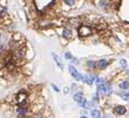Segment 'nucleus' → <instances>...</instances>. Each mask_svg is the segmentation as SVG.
I'll return each mask as SVG.
<instances>
[{
  "label": "nucleus",
  "mask_w": 129,
  "mask_h": 118,
  "mask_svg": "<svg viewBox=\"0 0 129 118\" xmlns=\"http://www.w3.org/2000/svg\"><path fill=\"white\" fill-rule=\"evenodd\" d=\"M14 101L17 105H21L23 103H27L28 102V92L26 90H20L17 92L14 97Z\"/></svg>",
  "instance_id": "nucleus-1"
},
{
  "label": "nucleus",
  "mask_w": 129,
  "mask_h": 118,
  "mask_svg": "<svg viewBox=\"0 0 129 118\" xmlns=\"http://www.w3.org/2000/svg\"><path fill=\"white\" fill-rule=\"evenodd\" d=\"M15 112L19 117H25L28 112H29V107H28V102L23 103L21 105H17L15 107Z\"/></svg>",
  "instance_id": "nucleus-2"
},
{
  "label": "nucleus",
  "mask_w": 129,
  "mask_h": 118,
  "mask_svg": "<svg viewBox=\"0 0 129 118\" xmlns=\"http://www.w3.org/2000/svg\"><path fill=\"white\" fill-rule=\"evenodd\" d=\"M78 33H79V35L80 36H88V35H91L92 34V28L90 26H85V25H83L78 28Z\"/></svg>",
  "instance_id": "nucleus-3"
},
{
  "label": "nucleus",
  "mask_w": 129,
  "mask_h": 118,
  "mask_svg": "<svg viewBox=\"0 0 129 118\" xmlns=\"http://www.w3.org/2000/svg\"><path fill=\"white\" fill-rule=\"evenodd\" d=\"M69 71H70L71 76H72L76 81H83V75L79 74V71L76 69L73 65H69Z\"/></svg>",
  "instance_id": "nucleus-4"
},
{
  "label": "nucleus",
  "mask_w": 129,
  "mask_h": 118,
  "mask_svg": "<svg viewBox=\"0 0 129 118\" xmlns=\"http://www.w3.org/2000/svg\"><path fill=\"white\" fill-rule=\"evenodd\" d=\"M113 111L116 116H123L127 113V107L124 105H116V107H114Z\"/></svg>",
  "instance_id": "nucleus-5"
},
{
  "label": "nucleus",
  "mask_w": 129,
  "mask_h": 118,
  "mask_svg": "<svg viewBox=\"0 0 129 118\" xmlns=\"http://www.w3.org/2000/svg\"><path fill=\"white\" fill-rule=\"evenodd\" d=\"M26 50H27L26 47H20L19 49H16L15 52H14V57H15L16 60L22 59V57L25 56V54H26Z\"/></svg>",
  "instance_id": "nucleus-6"
},
{
  "label": "nucleus",
  "mask_w": 129,
  "mask_h": 118,
  "mask_svg": "<svg viewBox=\"0 0 129 118\" xmlns=\"http://www.w3.org/2000/svg\"><path fill=\"white\" fill-rule=\"evenodd\" d=\"M97 78L98 77L95 75H93V74H91V75H85V76H83V82H85L88 86H91V84H93V82H95Z\"/></svg>",
  "instance_id": "nucleus-7"
},
{
  "label": "nucleus",
  "mask_w": 129,
  "mask_h": 118,
  "mask_svg": "<svg viewBox=\"0 0 129 118\" xmlns=\"http://www.w3.org/2000/svg\"><path fill=\"white\" fill-rule=\"evenodd\" d=\"M68 23L72 27H78L80 26V19L79 18H70L68 20Z\"/></svg>",
  "instance_id": "nucleus-8"
},
{
  "label": "nucleus",
  "mask_w": 129,
  "mask_h": 118,
  "mask_svg": "<svg viewBox=\"0 0 129 118\" xmlns=\"http://www.w3.org/2000/svg\"><path fill=\"white\" fill-rule=\"evenodd\" d=\"M97 94L98 95H107L106 83H105V84H99V86H97Z\"/></svg>",
  "instance_id": "nucleus-9"
},
{
  "label": "nucleus",
  "mask_w": 129,
  "mask_h": 118,
  "mask_svg": "<svg viewBox=\"0 0 129 118\" xmlns=\"http://www.w3.org/2000/svg\"><path fill=\"white\" fill-rule=\"evenodd\" d=\"M107 65H108L107 60H100V61L97 62V67L99 69H105V68H107Z\"/></svg>",
  "instance_id": "nucleus-10"
},
{
  "label": "nucleus",
  "mask_w": 129,
  "mask_h": 118,
  "mask_svg": "<svg viewBox=\"0 0 129 118\" xmlns=\"http://www.w3.org/2000/svg\"><path fill=\"white\" fill-rule=\"evenodd\" d=\"M84 98H85V97H84V95H83V92H77V94H75V95H73V99L76 101V103H77V104H79V103H80Z\"/></svg>",
  "instance_id": "nucleus-11"
},
{
  "label": "nucleus",
  "mask_w": 129,
  "mask_h": 118,
  "mask_svg": "<svg viewBox=\"0 0 129 118\" xmlns=\"http://www.w3.org/2000/svg\"><path fill=\"white\" fill-rule=\"evenodd\" d=\"M119 88L122 89V90H128L129 89V81H127V80L121 81V82L119 83Z\"/></svg>",
  "instance_id": "nucleus-12"
},
{
  "label": "nucleus",
  "mask_w": 129,
  "mask_h": 118,
  "mask_svg": "<svg viewBox=\"0 0 129 118\" xmlns=\"http://www.w3.org/2000/svg\"><path fill=\"white\" fill-rule=\"evenodd\" d=\"M119 96L121 97L123 101H127V102H129V91L128 90H124V91H121L120 94H119Z\"/></svg>",
  "instance_id": "nucleus-13"
},
{
  "label": "nucleus",
  "mask_w": 129,
  "mask_h": 118,
  "mask_svg": "<svg viewBox=\"0 0 129 118\" xmlns=\"http://www.w3.org/2000/svg\"><path fill=\"white\" fill-rule=\"evenodd\" d=\"M62 35H63V38H65V39H70L71 36H72V32H71L70 29H68V28H64L63 32H62Z\"/></svg>",
  "instance_id": "nucleus-14"
},
{
  "label": "nucleus",
  "mask_w": 129,
  "mask_h": 118,
  "mask_svg": "<svg viewBox=\"0 0 129 118\" xmlns=\"http://www.w3.org/2000/svg\"><path fill=\"white\" fill-rule=\"evenodd\" d=\"M91 117L92 118H100V111L98 109H91Z\"/></svg>",
  "instance_id": "nucleus-15"
},
{
  "label": "nucleus",
  "mask_w": 129,
  "mask_h": 118,
  "mask_svg": "<svg viewBox=\"0 0 129 118\" xmlns=\"http://www.w3.org/2000/svg\"><path fill=\"white\" fill-rule=\"evenodd\" d=\"M52 57L55 59V61H56V63H57V65H58L60 69H63V65H62V63H60V61H59V57L56 55V54H54L52 53Z\"/></svg>",
  "instance_id": "nucleus-16"
},
{
  "label": "nucleus",
  "mask_w": 129,
  "mask_h": 118,
  "mask_svg": "<svg viewBox=\"0 0 129 118\" xmlns=\"http://www.w3.org/2000/svg\"><path fill=\"white\" fill-rule=\"evenodd\" d=\"M95 67H97V62H94V61H87V68L93 69Z\"/></svg>",
  "instance_id": "nucleus-17"
},
{
  "label": "nucleus",
  "mask_w": 129,
  "mask_h": 118,
  "mask_svg": "<svg viewBox=\"0 0 129 118\" xmlns=\"http://www.w3.org/2000/svg\"><path fill=\"white\" fill-rule=\"evenodd\" d=\"M99 6L101 7V8H105V7H107V0H99Z\"/></svg>",
  "instance_id": "nucleus-18"
},
{
  "label": "nucleus",
  "mask_w": 129,
  "mask_h": 118,
  "mask_svg": "<svg viewBox=\"0 0 129 118\" xmlns=\"http://www.w3.org/2000/svg\"><path fill=\"white\" fill-rule=\"evenodd\" d=\"M95 82H97V86H99V84H105V83H106V81L103 80V78H101V77H98L97 80H95Z\"/></svg>",
  "instance_id": "nucleus-19"
},
{
  "label": "nucleus",
  "mask_w": 129,
  "mask_h": 118,
  "mask_svg": "<svg viewBox=\"0 0 129 118\" xmlns=\"http://www.w3.org/2000/svg\"><path fill=\"white\" fill-rule=\"evenodd\" d=\"M64 2L66 4V5H69V6L75 5V0H64Z\"/></svg>",
  "instance_id": "nucleus-20"
},
{
  "label": "nucleus",
  "mask_w": 129,
  "mask_h": 118,
  "mask_svg": "<svg viewBox=\"0 0 129 118\" xmlns=\"http://www.w3.org/2000/svg\"><path fill=\"white\" fill-rule=\"evenodd\" d=\"M120 63H121V65L123 67V68H127V61L124 59H122V60H120Z\"/></svg>",
  "instance_id": "nucleus-21"
},
{
  "label": "nucleus",
  "mask_w": 129,
  "mask_h": 118,
  "mask_svg": "<svg viewBox=\"0 0 129 118\" xmlns=\"http://www.w3.org/2000/svg\"><path fill=\"white\" fill-rule=\"evenodd\" d=\"M97 102H99V95L95 94V95L93 96V103H97Z\"/></svg>",
  "instance_id": "nucleus-22"
},
{
  "label": "nucleus",
  "mask_w": 129,
  "mask_h": 118,
  "mask_svg": "<svg viewBox=\"0 0 129 118\" xmlns=\"http://www.w3.org/2000/svg\"><path fill=\"white\" fill-rule=\"evenodd\" d=\"M65 59H68V60H72L73 57H72V55H71L70 53H65Z\"/></svg>",
  "instance_id": "nucleus-23"
},
{
  "label": "nucleus",
  "mask_w": 129,
  "mask_h": 118,
  "mask_svg": "<svg viewBox=\"0 0 129 118\" xmlns=\"http://www.w3.org/2000/svg\"><path fill=\"white\" fill-rule=\"evenodd\" d=\"M32 118H43V117H42V113H35Z\"/></svg>",
  "instance_id": "nucleus-24"
},
{
  "label": "nucleus",
  "mask_w": 129,
  "mask_h": 118,
  "mask_svg": "<svg viewBox=\"0 0 129 118\" xmlns=\"http://www.w3.org/2000/svg\"><path fill=\"white\" fill-rule=\"evenodd\" d=\"M51 86H52V89H54L56 92H59V88L57 86H55V84H51Z\"/></svg>",
  "instance_id": "nucleus-25"
},
{
  "label": "nucleus",
  "mask_w": 129,
  "mask_h": 118,
  "mask_svg": "<svg viewBox=\"0 0 129 118\" xmlns=\"http://www.w3.org/2000/svg\"><path fill=\"white\" fill-rule=\"evenodd\" d=\"M102 118H113V117H112L111 115H108V113H106V115H103V116H102Z\"/></svg>",
  "instance_id": "nucleus-26"
},
{
  "label": "nucleus",
  "mask_w": 129,
  "mask_h": 118,
  "mask_svg": "<svg viewBox=\"0 0 129 118\" xmlns=\"http://www.w3.org/2000/svg\"><path fill=\"white\" fill-rule=\"evenodd\" d=\"M64 94H69V88H64Z\"/></svg>",
  "instance_id": "nucleus-27"
},
{
  "label": "nucleus",
  "mask_w": 129,
  "mask_h": 118,
  "mask_svg": "<svg viewBox=\"0 0 129 118\" xmlns=\"http://www.w3.org/2000/svg\"><path fill=\"white\" fill-rule=\"evenodd\" d=\"M79 118H87V117H86V116H80Z\"/></svg>",
  "instance_id": "nucleus-28"
},
{
  "label": "nucleus",
  "mask_w": 129,
  "mask_h": 118,
  "mask_svg": "<svg viewBox=\"0 0 129 118\" xmlns=\"http://www.w3.org/2000/svg\"><path fill=\"white\" fill-rule=\"evenodd\" d=\"M0 1H1V0H0Z\"/></svg>",
  "instance_id": "nucleus-29"
}]
</instances>
